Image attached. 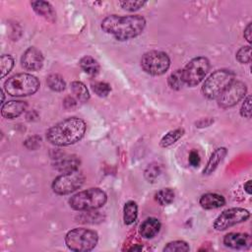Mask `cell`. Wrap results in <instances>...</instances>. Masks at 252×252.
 I'll return each instance as SVG.
<instances>
[{
  "instance_id": "cell-31",
  "label": "cell",
  "mask_w": 252,
  "mask_h": 252,
  "mask_svg": "<svg viewBox=\"0 0 252 252\" xmlns=\"http://www.w3.org/2000/svg\"><path fill=\"white\" fill-rule=\"evenodd\" d=\"M236 60L241 63H249L251 61V47L248 46H242L237 52H236Z\"/></svg>"
},
{
  "instance_id": "cell-9",
  "label": "cell",
  "mask_w": 252,
  "mask_h": 252,
  "mask_svg": "<svg viewBox=\"0 0 252 252\" xmlns=\"http://www.w3.org/2000/svg\"><path fill=\"white\" fill-rule=\"evenodd\" d=\"M84 181L85 175L81 171L75 170L57 176L53 180L51 186L54 193L58 195H67L81 188Z\"/></svg>"
},
{
  "instance_id": "cell-36",
  "label": "cell",
  "mask_w": 252,
  "mask_h": 252,
  "mask_svg": "<svg viewBox=\"0 0 252 252\" xmlns=\"http://www.w3.org/2000/svg\"><path fill=\"white\" fill-rule=\"evenodd\" d=\"M76 102H77L76 98H74L72 96H67L64 100V105L66 108H72L73 106L76 105Z\"/></svg>"
},
{
  "instance_id": "cell-6",
  "label": "cell",
  "mask_w": 252,
  "mask_h": 252,
  "mask_svg": "<svg viewBox=\"0 0 252 252\" xmlns=\"http://www.w3.org/2000/svg\"><path fill=\"white\" fill-rule=\"evenodd\" d=\"M235 74L227 69H220L211 74L204 82L202 94L209 99L218 98L219 95L234 81Z\"/></svg>"
},
{
  "instance_id": "cell-16",
  "label": "cell",
  "mask_w": 252,
  "mask_h": 252,
  "mask_svg": "<svg viewBox=\"0 0 252 252\" xmlns=\"http://www.w3.org/2000/svg\"><path fill=\"white\" fill-rule=\"evenodd\" d=\"M160 229V222L156 218L146 219L139 227V233L143 238L150 239L155 237Z\"/></svg>"
},
{
  "instance_id": "cell-11",
  "label": "cell",
  "mask_w": 252,
  "mask_h": 252,
  "mask_svg": "<svg viewBox=\"0 0 252 252\" xmlns=\"http://www.w3.org/2000/svg\"><path fill=\"white\" fill-rule=\"evenodd\" d=\"M247 87L243 82L233 81L217 98L218 104L221 108L234 106L246 94Z\"/></svg>"
},
{
  "instance_id": "cell-39",
  "label": "cell",
  "mask_w": 252,
  "mask_h": 252,
  "mask_svg": "<svg viewBox=\"0 0 252 252\" xmlns=\"http://www.w3.org/2000/svg\"><path fill=\"white\" fill-rule=\"evenodd\" d=\"M143 249V247H142V245H140V244H138V245H136V246H134V247H132V248H130L129 249V251H141Z\"/></svg>"
},
{
  "instance_id": "cell-17",
  "label": "cell",
  "mask_w": 252,
  "mask_h": 252,
  "mask_svg": "<svg viewBox=\"0 0 252 252\" xmlns=\"http://www.w3.org/2000/svg\"><path fill=\"white\" fill-rule=\"evenodd\" d=\"M199 203L203 209L212 210L224 206L225 199L223 196L217 193H206L201 196Z\"/></svg>"
},
{
  "instance_id": "cell-22",
  "label": "cell",
  "mask_w": 252,
  "mask_h": 252,
  "mask_svg": "<svg viewBox=\"0 0 252 252\" xmlns=\"http://www.w3.org/2000/svg\"><path fill=\"white\" fill-rule=\"evenodd\" d=\"M138 217V206L134 201H128L123 208V220L127 225L132 224Z\"/></svg>"
},
{
  "instance_id": "cell-26",
  "label": "cell",
  "mask_w": 252,
  "mask_h": 252,
  "mask_svg": "<svg viewBox=\"0 0 252 252\" xmlns=\"http://www.w3.org/2000/svg\"><path fill=\"white\" fill-rule=\"evenodd\" d=\"M167 83L170 89L174 91H179L180 89H182L183 85L185 84L182 70L178 69V70H175L173 73H171L167 79Z\"/></svg>"
},
{
  "instance_id": "cell-38",
  "label": "cell",
  "mask_w": 252,
  "mask_h": 252,
  "mask_svg": "<svg viewBox=\"0 0 252 252\" xmlns=\"http://www.w3.org/2000/svg\"><path fill=\"white\" fill-rule=\"evenodd\" d=\"M244 190L247 192V194H251L252 190H251V180H248L245 184H244Z\"/></svg>"
},
{
  "instance_id": "cell-13",
  "label": "cell",
  "mask_w": 252,
  "mask_h": 252,
  "mask_svg": "<svg viewBox=\"0 0 252 252\" xmlns=\"http://www.w3.org/2000/svg\"><path fill=\"white\" fill-rule=\"evenodd\" d=\"M80 163V158L77 156L63 154L60 156H55L53 166L56 170L62 173H67L78 170Z\"/></svg>"
},
{
  "instance_id": "cell-34",
  "label": "cell",
  "mask_w": 252,
  "mask_h": 252,
  "mask_svg": "<svg viewBox=\"0 0 252 252\" xmlns=\"http://www.w3.org/2000/svg\"><path fill=\"white\" fill-rule=\"evenodd\" d=\"M40 142H41V139L38 136H32V137H30L29 139L26 140L25 146L30 150L31 149L34 150L40 145Z\"/></svg>"
},
{
  "instance_id": "cell-14",
  "label": "cell",
  "mask_w": 252,
  "mask_h": 252,
  "mask_svg": "<svg viewBox=\"0 0 252 252\" xmlns=\"http://www.w3.org/2000/svg\"><path fill=\"white\" fill-rule=\"evenodd\" d=\"M223 244L231 249H248L252 244V239L248 233L230 232L223 237Z\"/></svg>"
},
{
  "instance_id": "cell-15",
  "label": "cell",
  "mask_w": 252,
  "mask_h": 252,
  "mask_svg": "<svg viewBox=\"0 0 252 252\" xmlns=\"http://www.w3.org/2000/svg\"><path fill=\"white\" fill-rule=\"evenodd\" d=\"M27 102L23 100H10L2 104L1 114L3 117L8 119H13L19 117L26 109Z\"/></svg>"
},
{
  "instance_id": "cell-8",
  "label": "cell",
  "mask_w": 252,
  "mask_h": 252,
  "mask_svg": "<svg viewBox=\"0 0 252 252\" xmlns=\"http://www.w3.org/2000/svg\"><path fill=\"white\" fill-rule=\"evenodd\" d=\"M210 69V62L206 57L198 56L190 60L182 70L184 83L189 87L199 85Z\"/></svg>"
},
{
  "instance_id": "cell-10",
  "label": "cell",
  "mask_w": 252,
  "mask_h": 252,
  "mask_svg": "<svg viewBox=\"0 0 252 252\" xmlns=\"http://www.w3.org/2000/svg\"><path fill=\"white\" fill-rule=\"evenodd\" d=\"M249 218L250 213L248 210L240 207L229 208L220 213V215L215 220L214 227L217 230H225L237 223L246 221Z\"/></svg>"
},
{
  "instance_id": "cell-29",
  "label": "cell",
  "mask_w": 252,
  "mask_h": 252,
  "mask_svg": "<svg viewBox=\"0 0 252 252\" xmlns=\"http://www.w3.org/2000/svg\"><path fill=\"white\" fill-rule=\"evenodd\" d=\"M160 173V167L157 163H151L144 171V176L149 182H155Z\"/></svg>"
},
{
  "instance_id": "cell-1",
  "label": "cell",
  "mask_w": 252,
  "mask_h": 252,
  "mask_svg": "<svg viewBox=\"0 0 252 252\" xmlns=\"http://www.w3.org/2000/svg\"><path fill=\"white\" fill-rule=\"evenodd\" d=\"M146 27V20L140 15L118 16L110 15L101 22L104 32L113 35L117 40L123 41L141 34Z\"/></svg>"
},
{
  "instance_id": "cell-3",
  "label": "cell",
  "mask_w": 252,
  "mask_h": 252,
  "mask_svg": "<svg viewBox=\"0 0 252 252\" xmlns=\"http://www.w3.org/2000/svg\"><path fill=\"white\" fill-rule=\"evenodd\" d=\"M107 196L99 188H90L73 195L69 199L70 207L75 211H94L104 206Z\"/></svg>"
},
{
  "instance_id": "cell-35",
  "label": "cell",
  "mask_w": 252,
  "mask_h": 252,
  "mask_svg": "<svg viewBox=\"0 0 252 252\" xmlns=\"http://www.w3.org/2000/svg\"><path fill=\"white\" fill-rule=\"evenodd\" d=\"M189 163L190 165L194 166V167H197L199 166L200 162H201V158H200V156H199V153L196 151V150H192L189 154Z\"/></svg>"
},
{
  "instance_id": "cell-2",
  "label": "cell",
  "mask_w": 252,
  "mask_h": 252,
  "mask_svg": "<svg viewBox=\"0 0 252 252\" xmlns=\"http://www.w3.org/2000/svg\"><path fill=\"white\" fill-rule=\"evenodd\" d=\"M86 123L78 117H69L58 122L46 132L47 141L58 147H65L79 142L85 135Z\"/></svg>"
},
{
  "instance_id": "cell-32",
  "label": "cell",
  "mask_w": 252,
  "mask_h": 252,
  "mask_svg": "<svg viewBox=\"0 0 252 252\" xmlns=\"http://www.w3.org/2000/svg\"><path fill=\"white\" fill-rule=\"evenodd\" d=\"M146 3V1H120L118 4L121 6L122 9L134 12L142 8Z\"/></svg>"
},
{
  "instance_id": "cell-23",
  "label": "cell",
  "mask_w": 252,
  "mask_h": 252,
  "mask_svg": "<svg viewBox=\"0 0 252 252\" xmlns=\"http://www.w3.org/2000/svg\"><path fill=\"white\" fill-rule=\"evenodd\" d=\"M184 134V129L182 128H178L175 130H171L169 132H167L160 140L159 145L162 148H167L172 146L173 144H175Z\"/></svg>"
},
{
  "instance_id": "cell-28",
  "label": "cell",
  "mask_w": 252,
  "mask_h": 252,
  "mask_svg": "<svg viewBox=\"0 0 252 252\" xmlns=\"http://www.w3.org/2000/svg\"><path fill=\"white\" fill-rule=\"evenodd\" d=\"M14 66V59L11 55L4 54L0 58V68H1V78H4L12 70Z\"/></svg>"
},
{
  "instance_id": "cell-19",
  "label": "cell",
  "mask_w": 252,
  "mask_h": 252,
  "mask_svg": "<svg viewBox=\"0 0 252 252\" xmlns=\"http://www.w3.org/2000/svg\"><path fill=\"white\" fill-rule=\"evenodd\" d=\"M33 11L43 17L45 20L49 21V22H54L55 21V18H56V14H55V11L53 10V7L51 6V4L49 2H46V1H42V0H39V1H32L31 3Z\"/></svg>"
},
{
  "instance_id": "cell-21",
  "label": "cell",
  "mask_w": 252,
  "mask_h": 252,
  "mask_svg": "<svg viewBox=\"0 0 252 252\" xmlns=\"http://www.w3.org/2000/svg\"><path fill=\"white\" fill-rule=\"evenodd\" d=\"M79 64L82 70L90 76H95L99 71V64L92 56L86 55L82 57Z\"/></svg>"
},
{
  "instance_id": "cell-37",
  "label": "cell",
  "mask_w": 252,
  "mask_h": 252,
  "mask_svg": "<svg viewBox=\"0 0 252 252\" xmlns=\"http://www.w3.org/2000/svg\"><path fill=\"white\" fill-rule=\"evenodd\" d=\"M244 37L248 42H251V23L247 25V27L244 30Z\"/></svg>"
},
{
  "instance_id": "cell-25",
  "label": "cell",
  "mask_w": 252,
  "mask_h": 252,
  "mask_svg": "<svg viewBox=\"0 0 252 252\" xmlns=\"http://www.w3.org/2000/svg\"><path fill=\"white\" fill-rule=\"evenodd\" d=\"M174 192L170 188H162L156 193V200L160 206H166L173 202Z\"/></svg>"
},
{
  "instance_id": "cell-24",
  "label": "cell",
  "mask_w": 252,
  "mask_h": 252,
  "mask_svg": "<svg viewBox=\"0 0 252 252\" xmlns=\"http://www.w3.org/2000/svg\"><path fill=\"white\" fill-rule=\"evenodd\" d=\"M46 84L48 88L54 92H62L66 88V83L58 74H51L46 78Z\"/></svg>"
},
{
  "instance_id": "cell-20",
  "label": "cell",
  "mask_w": 252,
  "mask_h": 252,
  "mask_svg": "<svg viewBox=\"0 0 252 252\" xmlns=\"http://www.w3.org/2000/svg\"><path fill=\"white\" fill-rule=\"evenodd\" d=\"M70 90H71L72 94H74L77 101L84 103L89 100L90 94H89V91L84 83L79 82V81H74L71 83Z\"/></svg>"
},
{
  "instance_id": "cell-30",
  "label": "cell",
  "mask_w": 252,
  "mask_h": 252,
  "mask_svg": "<svg viewBox=\"0 0 252 252\" xmlns=\"http://www.w3.org/2000/svg\"><path fill=\"white\" fill-rule=\"evenodd\" d=\"M92 89L94 92V94L100 97L107 96L111 91L110 86L104 82H95L92 84Z\"/></svg>"
},
{
  "instance_id": "cell-18",
  "label": "cell",
  "mask_w": 252,
  "mask_h": 252,
  "mask_svg": "<svg viewBox=\"0 0 252 252\" xmlns=\"http://www.w3.org/2000/svg\"><path fill=\"white\" fill-rule=\"evenodd\" d=\"M226 154H227V150L223 147L216 149L212 153V155H211V157H210V158H209V160H208V162H207V164H206V166L203 170V173L206 174V175H209V174L213 173L217 169L219 164L222 161V159L224 158Z\"/></svg>"
},
{
  "instance_id": "cell-33",
  "label": "cell",
  "mask_w": 252,
  "mask_h": 252,
  "mask_svg": "<svg viewBox=\"0 0 252 252\" xmlns=\"http://www.w3.org/2000/svg\"><path fill=\"white\" fill-rule=\"evenodd\" d=\"M240 115L245 118L251 117V96L250 95H248L244 99L240 108Z\"/></svg>"
},
{
  "instance_id": "cell-12",
  "label": "cell",
  "mask_w": 252,
  "mask_h": 252,
  "mask_svg": "<svg viewBox=\"0 0 252 252\" xmlns=\"http://www.w3.org/2000/svg\"><path fill=\"white\" fill-rule=\"evenodd\" d=\"M43 55L35 47H29L21 58L22 66L29 71H37L43 65Z\"/></svg>"
},
{
  "instance_id": "cell-4",
  "label": "cell",
  "mask_w": 252,
  "mask_h": 252,
  "mask_svg": "<svg viewBox=\"0 0 252 252\" xmlns=\"http://www.w3.org/2000/svg\"><path fill=\"white\" fill-rule=\"evenodd\" d=\"M4 89L11 96H27L37 92L39 89V81L31 74H16L5 82Z\"/></svg>"
},
{
  "instance_id": "cell-5",
  "label": "cell",
  "mask_w": 252,
  "mask_h": 252,
  "mask_svg": "<svg viewBox=\"0 0 252 252\" xmlns=\"http://www.w3.org/2000/svg\"><path fill=\"white\" fill-rule=\"evenodd\" d=\"M98 241V235L94 230L78 227L67 232L65 236L66 246L75 252H88L93 250Z\"/></svg>"
},
{
  "instance_id": "cell-27",
  "label": "cell",
  "mask_w": 252,
  "mask_h": 252,
  "mask_svg": "<svg viewBox=\"0 0 252 252\" xmlns=\"http://www.w3.org/2000/svg\"><path fill=\"white\" fill-rule=\"evenodd\" d=\"M189 250H190L189 245L187 244V242L183 240H175V241L169 242L163 248V251H167V252H184Z\"/></svg>"
},
{
  "instance_id": "cell-7",
  "label": "cell",
  "mask_w": 252,
  "mask_h": 252,
  "mask_svg": "<svg viewBox=\"0 0 252 252\" xmlns=\"http://www.w3.org/2000/svg\"><path fill=\"white\" fill-rule=\"evenodd\" d=\"M170 66L168 55L162 51L152 50L146 52L141 59L142 69L149 75L159 76L164 74Z\"/></svg>"
}]
</instances>
